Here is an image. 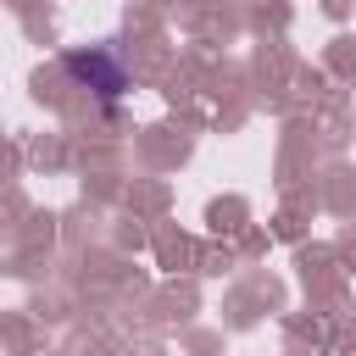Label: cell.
<instances>
[{
    "mask_svg": "<svg viewBox=\"0 0 356 356\" xmlns=\"http://www.w3.org/2000/svg\"><path fill=\"white\" fill-rule=\"evenodd\" d=\"M61 67L78 78V83H89L100 100H117L122 89H128V67H122V56H117V44H89V50H67L61 56Z\"/></svg>",
    "mask_w": 356,
    "mask_h": 356,
    "instance_id": "1",
    "label": "cell"
}]
</instances>
